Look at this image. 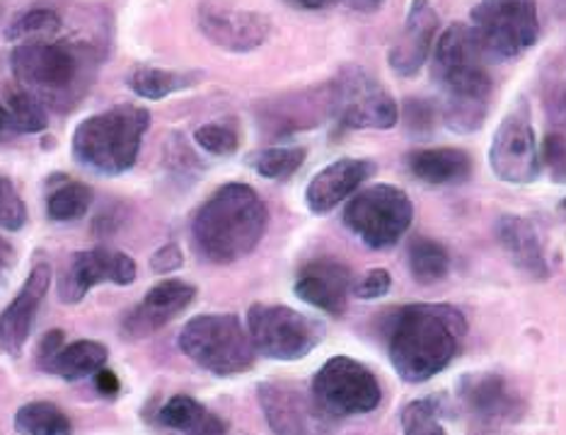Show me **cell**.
I'll return each instance as SVG.
<instances>
[{
	"label": "cell",
	"instance_id": "4dcf8cb0",
	"mask_svg": "<svg viewBox=\"0 0 566 435\" xmlns=\"http://www.w3.org/2000/svg\"><path fill=\"white\" fill-rule=\"evenodd\" d=\"M307 150L301 146H276L264 148L252 156V168L266 179H289L301 170Z\"/></svg>",
	"mask_w": 566,
	"mask_h": 435
},
{
	"label": "cell",
	"instance_id": "e575fe53",
	"mask_svg": "<svg viewBox=\"0 0 566 435\" xmlns=\"http://www.w3.org/2000/svg\"><path fill=\"white\" fill-rule=\"evenodd\" d=\"M24 223H28V206H24L20 191L8 177H0V230L18 233Z\"/></svg>",
	"mask_w": 566,
	"mask_h": 435
},
{
	"label": "cell",
	"instance_id": "ac0fdd59",
	"mask_svg": "<svg viewBox=\"0 0 566 435\" xmlns=\"http://www.w3.org/2000/svg\"><path fill=\"white\" fill-rule=\"evenodd\" d=\"M293 290L303 303L339 317L346 312V305H349V296L354 290L352 268L332 257L313 259L298 272Z\"/></svg>",
	"mask_w": 566,
	"mask_h": 435
},
{
	"label": "cell",
	"instance_id": "9c48e42d",
	"mask_svg": "<svg viewBox=\"0 0 566 435\" xmlns=\"http://www.w3.org/2000/svg\"><path fill=\"white\" fill-rule=\"evenodd\" d=\"M248 335L260 351L274 361H301L323 341L325 329L286 305H252L248 312Z\"/></svg>",
	"mask_w": 566,
	"mask_h": 435
},
{
	"label": "cell",
	"instance_id": "f1b7e54d",
	"mask_svg": "<svg viewBox=\"0 0 566 435\" xmlns=\"http://www.w3.org/2000/svg\"><path fill=\"white\" fill-rule=\"evenodd\" d=\"M6 109L10 117L12 131L18 134H40L49 126V114L46 105L34 97L28 89H22L20 85L15 89H8L6 97Z\"/></svg>",
	"mask_w": 566,
	"mask_h": 435
},
{
	"label": "cell",
	"instance_id": "9a60e30c",
	"mask_svg": "<svg viewBox=\"0 0 566 435\" xmlns=\"http://www.w3.org/2000/svg\"><path fill=\"white\" fill-rule=\"evenodd\" d=\"M458 400L482 431H496L525 414L523 396L499 373H470L460 380Z\"/></svg>",
	"mask_w": 566,
	"mask_h": 435
},
{
	"label": "cell",
	"instance_id": "5bb4252c",
	"mask_svg": "<svg viewBox=\"0 0 566 435\" xmlns=\"http://www.w3.org/2000/svg\"><path fill=\"white\" fill-rule=\"evenodd\" d=\"M197 22L206 40L230 54L260 49L272 34V20L264 12L235 8L223 0H203L197 10Z\"/></svg>",
	"mask_w": 566,
	"mask_h": 435
},
{
	"label": "cell",
	"instance_id": "7402d4cb",
	"mask_svg": "<svg viewBox=\"0 0 566 435\" xmlns=\"http://www.w3.org/2000/svg\"><path fill=\"white\" fill-rule=\"evenodd\" d=\"M496 240L506 257L518 272L533 280L549 278L547 254L535 225L523 215H501L496 223Z\"/></svg>",
	"mask_w": 566,
	"mask_h": 435
},
{
	"label": "cell",
	"instance_id": "2e32d148",
	"mask_svg": "<svg viewBox=\"0 0 566 435\" xmlns=\"http://www.w3.org/2000/svg\"><path fill=\"white\" fill-rule=\"evenodd\" d=\"M136 280V262L117 250H85L73 254L59 278V298L66 305L81 303L99 284L128 286Z\"/></svg>",
	"mask_w": 566,
	"mask_h": 435
},
{
	"label": "cell",
	"instance_id": "ffe728a7",
	"mask_svg": "<svg viewBox=\"0 0 566 435\" xmlns=\"http://www.w3.org/2000/svg\"><path fill=\"white\" fill-rule=\"evenodd\" d=\"M376 162L366 158H339L319 170L305 187V203L313 213H329L356 194L366 179L376 174Z\"/></svg>",
	"mask_w": 566,
	"mask_h": 435
},
{
	"label": "cell",
	"instance_id": "3957f363",
	"mask_svg": "<svg viewBox=\"0 0 566 435\" xmlns=\"http://www.w3.org/2000/svg\"><path fill=\"white\" fill-rule=\"evenodd\" d=\"M269 223L262 197L248 184H226L206 199L191 223L197 250L213 264H233L256 250Z\"/></svg>",
	"mask_w": 566,
	"mask_h": 435
},
{
	"label": "cell",
	"instance_id": "ab89813d",
	"mask_svg": "<svg viewBox=\"0 0 566 435\" xmlns=\"http://www.w3.org/2000/svg\"><path fill=\"white\" fill-rule=\"evenodd\" d=\"M95 385H97V390L105 394V396H117L119 394V378L112 373V370H107V368H102V370H97L95 373Z\"/></svg>",
	"mask_w": 566,
	"mask_h": 435
},
{
	"label": "cell",
	"instance_id": "484cf974",
	"mask_svg": "<svg viewBox=\"0 0 566 435\" xmlns=\"http://www.w3.org/2000/svg\"><path fill=\"white\" fill-rule=\"evenodd\" d=\"M407 262H409L411 276H415V280L421 286L439 284V280H443L450 272L448 250L441 245V242L423 237V235L409 242Z\"/></svg>",
	"mask_w": 566,
	"mask_h": 435
},
{
	"label": "cell",
	"instance_id": "603a6c76",
	"mask_svg": "<svg viewBox=\"0 0 566 435\" xmlns=\"http://www.w3.org/2000/svg\"><path fill=\"white\" fill-rule=\"evenodd\" d=\"M409 170L423 184H460L472 172V158L460 148H423L409 156Z\"/></svg>",
	"mask_w": 566,
	"mask_h": 435
},
{
	"label": "cell",
	"instance_id": "d4e9b609",
	"mask_svg": "<svg viewBox=\"0 0 566 435\" xmlns=\"http://www.w3.org/2000/svg\"><path fill=\"white\" fill-rule=\"evenodd\" d=\"M107 347H102L99 341H75L69 347L59 349L54 356L44 361L42 365L51 375H59L63 380H83L87 375H95L97 370L105 368L107 363Z\"/></svg>",
	"mask_w": 566,
	"mask_h": 435
},
{
	"label": "cell",
	"instance_id": "8992f818",
	"mask_svg": "<svg viewBox=\"0 0 566 435\" xmlns=\"http://www.w3.org/2000/svg\"><path fill=\"white\" fill-rule=\"evenodd\" d=\"M12 75L22 89L46 102H66L75 97V87L83 81V59L69 44L28 42L18 44L10 54Z\"/></svg>",
	"mask_w": 566,
	"mask_h": 435
},
{
	"label": "cell",
	"instance_id": "e0dca14e",
	"mask_svg": "<svg viewBox=\"0 0 566 435\" xmlns=\"http://www.w3.org/2000/svg\"><path fill=\"white\" fill-rule=\"evenodd\" d=\"M441 18L431 0H411L405 28L400 40L390 49L388 61L390 68L400 75V78H411L429 63L431 51L436 46V34H439Z\"/></svg>",
	"mask_w": 566,
	"mask_h": 435
},
{
	"label": "cell",
	"instance_id": "8fae6325",
	"mask_svg": "<svg viewBox=\"0 0 566 435\" xmlns=\"http://www.w3.org/2000/svg\"><path fill=\"white\" fill-rule=\"evenodd\" d=\"M334 117L346 129H376L388 131L400 121V107L395 97L361 66H346L332 81Z\"/></svg>",
	"mask_w": 566,
	"mask_h": 435
},
{
	"label": "cell",
	"instance_id": "b9f144b4",
	"mask_svg": "<svg viewBox=\"0 0 566 435\" xmlns=\"http://www.w3.org/2000/svg\"><path fill=\"white\" fill-rule=\"evenodd\" d=\"M12 262H15V250H12L6 240H0V284H3Z\"/></svg>",
	"mask_w": 566,
	"mask_h": 435
},
{
	"label": "cell",
	"instance_id": "4fadbf2b",
	"mask_svg": "<svg viewBox=\"0 0 566 435\" xmlns=\"http://www.w3.org/2000/svg\"><path fill=\"white\" fill-rule=\"evenodd\" d=\"M256 400L274 435H332L329 416L317 406L313 392L293 382H262Z\"/></svg>",
	"mask_w": 566,
	"mask_h": 435
},
{
	"label": "cell",
	"instance_id": "836d02e7",
	"mask_svg": "<svg viewBox=\"0 0 566 435\" xmlns=\"http://www.w3.org/2000/svg\"><path fill=\"white\" fill-rule=\"evenodd\" d=\"M195 140L211 156H233V152L240 148V136L235 131V126L230 124H203L195 131Z\"/></svg>",
	"mask_w": 566,
	"mask_h": 435
},
{
	"label": "cell",
	"instance_id": "bcb514c9",
	"mask_svg": "<svg viewBox=\"0 0 566 435\" xmlns=\"http://www.w3.org/2000/svg\"><path fill=\"white\" fill-rule=\"evenodd\" d=\"M562 209H564V211H566V199H564V201H562Z\"/></svg>",
	"mask_w": 566,
	"mask_h": 435
},
{
	"label": "cell",
	"instance_id": "83f0119b",
	"mask_svg": "<svg viewBox=\"0 0 566 435\" xmlns=\"http://www.w3.org/2000/svg\"><path fill=\"white\" fill-rule=\"evenodd\" d=\"M18 435H73L69 416L51 402H30L15 414Z\"/></svg>",
	"mask_w": 566,
	"mask_h": 435
},
{
	"label": "cell",
	"instance_id": "6da1fadb",
	"mask_svg": "<svg viewBox=\"0 0 566 435\" xmlns=\"http://www.w3.org/2000/svg\"><path fill=\"white\" fill-rule=\"evenodd\" d=\"M382 331L397 375L409 385H421L455 361L468 322L453 305L415 303L392 310Z\"/></svg>",
	"mask_w": 566,
	"mask_h": 435
},
{
	"label": "cell",
	"instance_id": "7a4b0ae2",
	"mask_svg": "<svg viewBox=\"0 0 566 435\" xmlns=\"http://www.w3.org/2000/svg\"><path fill=\"white\" fill-rule=\"evenodd\" d=\"M486 54L465 22H453L433 46L431 73L439 83L443 102L441 117L455 134L480 131L492 97V75Z\"/></svg>",
	"mask_w": 566,
	"mask_h": 435
},
{
	"label": "cell",
	"instance_id": "60d3db41",
	"mask_svg": "<svg viewBox=\"0 0 566 435\" xmlns=\"http://www.w3.org/2000/svg\"><path fill=\"white\" fill-rule=\"evenodd\" d=\"M59 349H63V331H49V335L44 337V341H42V363L44 361H49L51 356H54Z\"/></svg>",
	"mask_w": 566,
	"mask_h": 435
},
{
	"label": "cell",
	"instance_id": "7c38bea8",
	"mask_svg": "<svg viewBox=\"0 0 566 435\" xmlns=\"http://www.w3.org/2000/svg\"><path fill=\"white\" fill-rule=\"evenodd\" d=\"M489 165L501 182L509 184H531L539 177L543 162H539L531 109L523 99H518L501 119L492 146H489Z\"/></svg>",
	"mask_w": 566,
	"mask_h": 435
},
{
	"label": "cell",
	"instance_id": "5b68a950",
	"mask_svg": "<svg viewBox=\"0 0 566 435\" xmlns=\"http://www.w3.org/2000/svg\"><path fill=\"white\" fill-rule=\"evenodd\" d=\"M179 349L218 378L240 375L254 363V343L235 315H199L179 331Z\"/></svg>",
	"mask_w": 566,
	"mask_h": 435
},
{
	"label": "cell",
	"instance_id": "30bf717a",
	"mask_svg": "<svg viewBox=\"0 0 566 435\" xmlns=\"http://www.w3.org/2000/svg\"><path fill=\"white\" fill-rule=\"evenodd\" d=\"M317 406L329 418L361 416L376 412L382 388L370 370L349 356H334L317 370L311 388Z\"/></svg>",
	"mask_w": 566,
	"mask_h": 435
},
{
	"label": "cell",
	"instance_id": "74e56055",
	"mask_svg": "<svg viewBox=\"0 0 566 435\" xmlns=\"http://www.w3.org/2000/svg\"><path fill=\"white\" fill-rule=\"evenodd\" d=\"M405 119L409 131H429L433 126V107L423 99H409V105L405 107Z\"/></svg>",
	"mask_w": 566,
	"mask_h": 435
},
{
	"label": "cell",
	"instance_id": "f35d334b",
	"mask_svg": "<svg viewBox=\"0 0 566 435\" xmlns=\"http://www.w3.org/2000/svg\"><path fill=\"white\" fill-rule=\"evenodd\" d=\"M182 264H185L182 250H179L177 245L160 247L150 259V268L158 274H172V272H177V268H182Z\"/></svg>",
	"mask_w": 566,
	"mask_h": 435
},
{
	"label": "cell",
	"instance_id": "8d00e7d4",
	"mask_svg": "<svg viewBox=\"0 0 566 435\" xmlns=\"http://www.w3.org/2000/svg\"><path fill=\"white\" fill-rule=\"evenodd\" d=\"M549 168L555 182H566V138L559 134H552L543 144V158Z\"/></svg>",
	"mask_w": 566,
	"mask_h": 435
},
{
	"label": "cell",
	"instance_id": "1f68e13d",
	"mask_svg": "<svg viewBox=\"0 0 566 435\" xmlns=\"http://www.w3.org/2000/svg\"><path fill=\"white\" fill-rule=\"evenodd\" d=\"M61 28V18L56 10L49 8H34L22 12V15L10 24L8 40L28 44V42H44L46 36L56 34Z\"/></svg>",
	"mask_w": 566,
	"mask_h": 435
},
{
	"label": "cell",
	"instance_id": "4316f807",
	"mask_svg": "<svg viewBox=\"0 0 566 435\" xmlns=\"http://www.w3.org/2000/svg\"><path fill=\"white\" fill-rule=\"evenodd\" d=\"M199 83V73H179L165 68H138L128 75V87L144 99H165L182 89L195 87Z\"/></svg>",
	"mask_w": 566,
	"mask_h": 435
},
{
	"label": "cell",
	"instance_id": "ee69618b",
	"mask_svg": "<svg viewBox=\"0 0 566 435\" xmlns=\"http://www.w3.org/2000/svg\"><path fill=\"white\" fill-rule=\"evenodd\" d=\"M344 3L358 12H376L382 8L385 0H344Z\"/></svg>",
	"mask_w": 566,
	"mask_h": 435
},
{
	"label": "cell",
	"instance_id": "d590c367",
	"mask_svg": "<svg viewBox=\"0 0 566 435\" xmlns=\"http://www.w3.org/2000/svg\"><path fill=\"white\" fill-rule=\"evenodd\" d=\"M392 288V276L385 272V268H373L366 276H361L358 280H354V290L352 296H356L358 300H376L388 296Z\"/></svg>",
	"mask_w": 566,
	"mask_h": 435
},
{
	"label": "cell",
	"instance_id": "d6986e66",
	"mask_svg": "<svg viewBox=\"0 0 566 435\" xmlns=\"http://www.w3.org/2000/svg\"><path fill=\"white\" fill-rule=\"evenodd\" d=\"M197 298V286L187 284V280L179 278H167L160 280L158 286H153L144 303H140L136 310L126 317L124 331L128 337H150L156 335L158 329L170 325L177 315H182L187 307Z\"/></svg>",
	"mask_w": 566,
	"mask_h": 435
},
{
	"label": "cell",
	"instance_id": "44dd1931",
	"mask_svg": "<svg viewBox=\"0 0 566 435\" xmlns=\"http://www.w3.org/2000/svg\"><path fill=\"white\" fill-rule=\"evenodd\" d=\"M51 286V268L46 264L34 266L24 280L18 298L12 300L0 315V349L8 356H20L32 335L34 315Z\"/></svg>",
	"mask_w": 566,
	"mask_h": 435
},
{
	"label": "cell",
	"instance_id": "d6a6232c",
	"mask_svg": "<svg viewBox=\"0 0 566 435\" xmlns=\"http://www.w3.org/2000/svg\"><path fill=\"white\" fill-rule=\"evenodd\" d=\"M402 431L405 435H446L436 404L429 400H417L405 406Z\"/></svg>",
	"mask_w": 566,
	"mask_h": 435
},
{
	"label": "cell",
	"instance_id": "52a82bcc",
	"mask_svg": "<svg viewBox=\"0 0 566 435\" xmlns=\"http://www.w3.org/2000/svg\"><path fill=\"white\" fill-rule=\"evenodd\" d=\"M470 28L489 61L516 59L539 40L537 0H480Z\"/></svg>",
	"mask_w": 566,
	"mask_h": 435
},
{
	"label": "cell",
	"instance_id": "7bdbcfd3",
	"mask_svg": "<svg viewBox=\"0 0 566 435\" xmlns=\"http://www.w3.org/2000/svg\"><path fill=\"white\" fill-rule=\"evenodd\" d=\"M291 3L303 10H327V8L339 6L342 0H291Z\"/></svg>",
	"mask_w": 566,
	"mask_h": 435
},
{
	"label": "cell",
	"instance_id": "f546056e",
	"mask_svg": "<svg viewBox=\"0 0 566 435\" xmlns=\"http://www.w3.org/2000/svg\"><path fill=\"white\" fill-rule=\"evenodd\" d=\"M93 203V194L81 182H61L46 199V213L51 221H78Z\"/></svg>",
	"mask_w": 566,
	"mask_h": 435
},
{
	"label": "cell",
	"instance_id": "cb8c5ba5",
	"mask_svg": "<svg viewBox=\"0 0 566 435\" xmlns=\"http://www.w3.org/2000/svg\"><path fill=\"white\" fill-rule=\"evenodd\" d=\"M158 421L182 435H226L228 431L221 418L187 394L172 396L158 412Z\"/></svg>",
	"mask_w": 566,
	"mask_h": 435
},
{
	"label": "cell",
	"instance_id": "f6af8a7d",
	"mask_svg": "<svg viewBox=\"0 0 566 435\" xmlns=\"http://www.w3.org/2000/svg\"><path fill=\"white\" fill-rule=\"evenodd\" d=\"M10 131H12V126H10L8 109H6L3 102H0V138H3L6 134H10Z\"/></svg>",
	"mask_w": 566,
	"mask_h": 435
},
{
	"label": "cell",
	"instance_id": "277c9868",
	"mask_svg": "<svg viewBox=\"0 0 566 435\" xmlns=\"http://www.w3.org/2000/svg\"><path fill=\"white\" fill-rule=\"evenodd\" d=\"M148 126L150 114L134 105L93 114L73 131V158L97 174H122L136 165Z\"/></svg>",
	"mask_w": 566,
	"mask_h": 435
},
{
	"label": "cell",
	"instance_id": "ba28073f",
	"mask_svg": "<svg viewBox=\"0 0 566 435\" xmlns=\"http://www.w3.org/2000/svg\"><path fill=\"white\" fill-rule=\"evenodd\" d=\"M415 221V203L400 187L373 184L346 203L344 225L370 250L397 245Z\"/></svg>",
	"mask_w": 566,
	"mask_h": 435
}]
</instances>
